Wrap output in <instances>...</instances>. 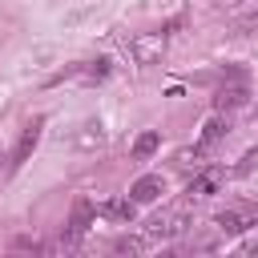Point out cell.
<instances>
[{
    "instance_id": "1",
    "label": "cell",
    "mask_w": 258,
    "mask_h": 258,
    "mask_svg": "<svg viewBox=\"0 0 258 258\" xmlns=\"http://www.w3.org/2000/svg\"><path fill=\"white\" fill-rule=\"evenodd\" d=\"M165 48H169V32H137V36L129 40V56H133V64H141V69L161 64Z\"/></svg>"
},
{
    "instance_id": "2",
    "label": "cell",
    "mask_w": 258,
    "mask_h": 258,
    "mask_svg": "<svg viewBox=\"0 0 258 258\" xmlns=\"http://www.w3.org/2000/svg\"><path fill=\"white\" fill-rule=\"evenodd\" d=\"M185 226H189V218H185L181 210H165V214L149 218L145 234H149V242H173V238H181V234H185Z\"/></svg>"
},
{
    "instance_id": "3",
    "label": "cell",
    "mask_w": 258,
    "mask_h": 258,
    "mask_svg": "<svg viewBox=\"0 0 258 258\" xmlns=\"http://www.w3.org/2000/svg\"><path fill=\"white\" fill-rule=\"evenodd\" d=\"M214 226L222 234H246L258 226V206H226L222 214H214Z\"/></svg>"
},
{
    "instance_id": "4",
    "label": "cell",
    "mask_w": 258,
    "mask_h": 258,
    "mask_svg": "<svg viewBox=\"0 0 258 258\" xmlns=\"http://www.w3.org/2000/svg\"><path fill=\"white\" fill-rule=\"evenodd\" d=\"M246 101H250V89H246L242 73H238V69H230V81L214 93V109H218V113H230V109H242Z\"/></svg>"
},
{
    "instance_id": "5",
    "label": "cell",
    "mask_w": 258,
    "mask_h": 258,
    "mask_svg": "<svg viewBox=\"0 0 258 258\" xmlns=\"http://www.w3.org/2000/svg\"><path fill=\"white\" fill-rule=\"evenodd\" d=\"M165 194V177L161 173H141L133 185H129V198L137 202V206H149V202H157Z\"/></svg>"
},
{
    "instance_id": "6",
    "label": "cell",
    "mask_w": 258,
    "mask_h": 258,
    "mask_svg": "<svg viewBox=\"0 0 258 258\" xmlns=\"http://www.w3.org/2000/svg\"><path fill=\"white\" fill-rule=\"evenodd\" d=\"M40 129H44V117L24 121L20 141H16V153H12V165H20V161H28V157H32V149H36V141H40Z\"/></svg>"
},
{
    "instance_id": "7",
    "label": "cell",
    "mask_w": 258,
    "mask_h": 258,
    "mask_svg": "<svg viewBox=\"0 0 258 258\" xmlns=\"http://www.w3.org/2000/svg\"><path fill=\"white\" fill-rule=\"evenodd\" d=\"M101 214H105V218H113V222H133L137 202H133V198H113V202H105V206H101Z\"/></svg>"
},
{
    "instance_id": "8",
    "label": "cell",
    "mask_w": 258,
    "mask_h": 258,
    "mask_svg": "<svg viewBox=\"0 0 258 258\" xmlns=\"http://www.w3.org/2000/svg\"><path fill=\"white\" fill-rule=\"evenodd\" d=\"M89 222H93V206H89L85 198H77V202H73V218H69V234L81 238V234L89 230Z\"/></svg>"
},
{
    "instance_id": "9",
    "label": "cell",
    "mask_w": 258,
    "mask_h": 258,
    "mask_svg": "<svg viewBox=\"0 0 258 258\" xmlns=\"http://www.w3.org/2000/svg\"><path fill=\"white\" fill-rule=\"evenodd\" d=\"M81 149H97V145H105V129H101V121H85L81 125V133L73 137Z\"/></svg>"
},
{
    "instance_id": "10",
    "label": "cell",
    "mask_w": 258,
    "mask_h": 258,
    "mask_svg": "<svg viewBox=\"0 0 258 258\" xmlns=\"http://www.w3.org/2000/svg\"><path fill=\"white\" fill-rule=\"evenodd\" d=\"M157 145H161V133H157V129H145V133L133 141V157H137V161H145V157H153V153H157Z\"/></svg>"
},
{
    "instance_id": "11",
    "label": "cell",
    "mask_w": 258,
    "mask_h": 258,
    "mask_svg": "<svg viewBox=\"0 0 258 258\" xmlns=\"http://www.w3.org/2000/svg\"><path fill=\"white\" fill-rule=\"evenodd\" d=\"M218 185H222V177L210 169V173H198L194 181H189V198H210V194H218Z\"/></svg>"
},
{
    "instance_id": "12",
    "label": "cell",
    "mask_w": 258,
    "mask_h": 258,
    "mask_svg": "<svg viewBox=\"0 0 258 258\" xmlns=\"http://www.w3.org/2000/svg\"><path fill=\"white\" fill-rule=\"evenodd\" d=\"M226 133H230V121H226V117H210V121L202 125V141H198V145H214V141H222Z\"/></svg>"
},
{
    "instance_id": "13",
    "label": "cell",
    "mask_w": 258,
    "mask_h": 258,
    "mask_svg": "<svg viewBox=\"0 0 258 258\" xmlns=\"http://www.w3.org/2000/svg\"><path fill=\"white\" fill-rule=\"evenodd\" d=\"M113 250L117 254H145L149 250V234H125V238L113 242Z\"/></svg>"
},
{
    "instance_id": "14",
    "label": "cell",
    "mask_w": 258,
    "mask_h": 258,
    "mask_svg": "<svg viewBox=\"0 0 258 258\" xmlns=\"http://www.w3.org/2000/svg\"><path fill=\"white\" fill-rule=\"evenodd\" d=\"M77 73H81L89 85H93V81H105V77H109V60H105V56H101V60H89V64L77 69Z\"/></svg>"
},
{
    "instance_id": "15",
    "label": "cell",
    "mask_w": 258,
    "mask_h": 258,
    "mask_svg": "<svg viewBox=\"0 0 258 258\" xmlns=\"http://www.w3.org/2000/svg\"><path fill=\"white\" fill-rule=\"evenodd\" d=\"M250 32H258V12H246L234 20V36H250Z\"/></svg>"
},
{
    "instance_id": "16",
    "label": "cell",
    "mask_w": 258,
    "mask_h": 258,
    "mask_svg": "<svg viewBox=\"0 0 258 258\" xmlns=\"http://www.w3.org/2000/svg\"><path fill=\"white\" fill-rule=\"evenodd\" d=\"M254 169H258V145H254V149H246V153H242V161H238V165H234V173H242V177H246V173H254Z\"/></svg>"
},
{
    "instance_id": "17",
    "label": "cell",
    "mask_w": 258,
    "mask_h": 258,
    "mask_svg": "<svg viewBox=\"0 0 258 258\" xmlns=\"http://www.w3.org/2000/svg\"><path fill=\"white\" fill-rule=\"evenodd\" d=\"M210 4H214V8H242L246 0H210Z\"/></svg>"
},
{
    "instance_id": "18",
    "label": "cell",
    "mask_w": 258,
    "mask_h": 258,
    "mask_svg": "<svg viewBox=\"0 0 258 258\" xmlns=\"http://www.w3.org/2000/svg\"><path fill=\"white\" fill-rule=\"evenodd\" d=\"M246 254H258V242H254V246H246Z\"/></svg>"
}]
</instances>
